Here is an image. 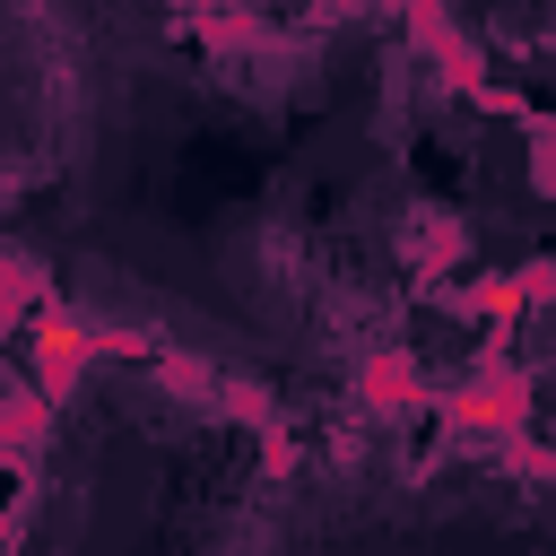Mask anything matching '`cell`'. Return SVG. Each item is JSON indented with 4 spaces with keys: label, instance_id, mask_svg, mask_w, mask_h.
I'll list each match as a JSON object with an SVG mask.
<instances>
[{
    "label": "cell",
    "instance_id": "6da1fadb",
    "mask_svg": "<svg viewBox=\"0 0 556 556\" xmlns=\"http://www.w3.org/2000/svg\"><path fill=\"white\" fill-rule=\"evenodd\" d=\"M217 295L226 321L295 374H365L400 348L391 278L313 208L261 200L217 235Z\"/></svg>",
    "mask_w": 556,
    "mask_h": 556
},
{
    "label": "cell",
    "instance_id": "7a4b0ae2",
    "mask_svg": "<svg viewBox=\"0 0 556 556\" xmlns=\"http://www.w3.org/2000/svg\"><path fill=\"white\" fill-rule=\"evenodd\" d=\"M122 0H0V113L61 191H96L130 130Z\"/></svg>",
    "mask_w": 556,
    "mask_h": 556
},
{
    "label": "cell",
    "instance_id": "3957f363",
    "mask_svg": "<svg viewBox=\"0 0 556 556\" xmlns=\"http://www.w3.org/2000/svg\"><path fill=\"white\" fill-rule=\"evenodd\" d=\"M400 504V460L382 443H321L269 460L191 513L182 556H330Z\"/></svg>",
    "mask_w": 556,
    "mask_h": 556
}]
</instances>
